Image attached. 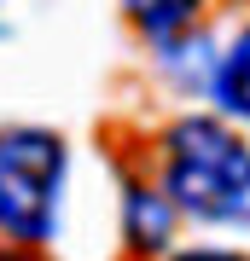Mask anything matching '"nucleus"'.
<instances>
[{
  "label": "nucleus",
  "instance_id": "nucleus-1",
  "mask_svg": "<svg viewBox=\"0 0 250 261\" xmlns=\"http://www.w3.org/2000/svg\"><path fill=\"white\" fill-rule=\"evenodd\" d=\"M163 197L198 226L250 232V140L221 116H180L163 128Z\"/></svg>",
  "mask_w": 250,
  "mask_h": 261
},
{
  "label": "nucleus",
  "instance_id": "nucleus-2",
  "mask_svg": "<svg viewBox=\"0 0 250 261\" xmlns=\"http://www.w3.org/2000/svg\"><path fill=\"white\" fill-rule=\"evenodd\" d=\"M70 151L53 128H0V238L47 244L64 209Z\"/></svg>",
  "mask_w": 250,
  "mask_h": 261
},
{
  "label": "nucleus",
  "instance_id": "nucleus-3",
  "mask_svg": "<svg viewBox=\"0 0 250 261\" xmlns=\"http://www.w3.org/2000/svg\"><path fill=\"white\" fill-rule=\"evenodd\" d=\"M204 93L215 99L221 116L250 122V23L215 53V70H210V87H204Z\"/></svg>",
  "mask_w": 250,
  "mask_h": 261
},
{
  "label": "nucleus",
  "instance_id": "nucleus-4",
  "mask_svg": "<svg viewBox=\"0 0 250 261\" xmlns=\"http://www.w3.org/2000/svg\"><path fill=\"white\" fill-rule=\"evenodd\" d=\"M122 232L134 250H163L175 238V203L151 186H128L122 192Z\"/></svg>",
  "mask_w": 250,
  "mask_h": 261
},
{
  "label": "nucleus",
  "instance_id": "nucleus-5",
  "mask_svg": "<svg viewBox=\"0 0 250 261\" xmlns=\"http://www.w3.org/2000/svg\"><path fill=\"white\" fill-rule=\"evenodd\" d=\"M122 12H128V23L151 41V47H163V41H175V35H186V29H198L204 0H122Z\"/></svg>",
  "mask_w": 250,
  "mask_h": 261
},
{
  "label": "nucleus",
  "instance_id": "nucleus-6",
  "mask_svg": "<svg viewBox=\"0 0 250 261\" xmlns=\"http://www.w3.org/2000/svg\"><path fill=\"white\" fill-rule=\"evenodd\" d=\"M157 64H163L169 82L204 93V87H210V70H215V47H210V35L186 29V35H175V41H163V47H157Z\"/></svg>",
  "mask_w": 250,
  "mask_h": 261
},
{
  "label": "nucleus",
  "instance_id": "nucleus-7",
  "mask_svg": "<svg viewBox=\"0 0 250 261\" xmlns=\"http://www.w3.org/2000/svg\"><path fill=\"white\" fill-rule=\"evenodd\" d=\"M169 261H250V255H239V250H180Z\"/></svg>",
  "mask_w": 250,
  "mask_h": 261
}]
</instances>
